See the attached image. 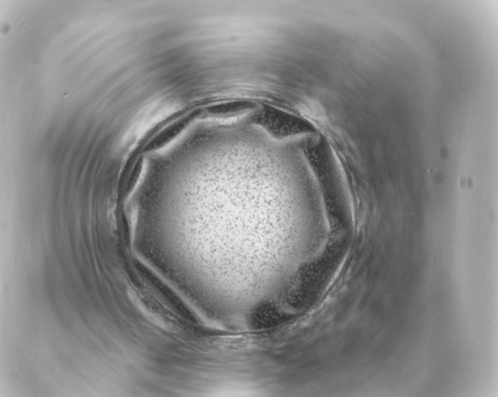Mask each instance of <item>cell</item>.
<instances>
[{
	"mask_svg": "<svg viewBox=\"0 0 498 397\" xmlns=\"http://www.w3.org/2000/svg\"><path fill=\"white\" fill-rule=\"evenodd\" d=\"M282 319V315L274 305L263 304L254 311L252 324L257 329H267L279 324Z\"/></svg>",
	"mask_w": 498,
	"mask_h": 397,
	"instance_id": "1",
	"label": "cell"
}]
</instances>
